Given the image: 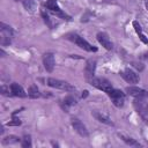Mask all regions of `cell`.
I'll return each instance as SVG.
<instances>
[{
  "label": "cell",
  "mask_w": 148,
  "mask_h": 148,
  "mask_svg": "<svg viewBox=\"0 0 148 148\" xmlns=\"http://www.w3.org/2000/svg\"><path fill=\"white\" fill-rule=\"evenodd\" d=\"M89 82H90L91 86H94L95 88H97V89H99V90H102V91H104L106 94H109L113 89V87L110 83V81H108L104 77H95L94 76Z\"/></svg>",
  "instance_id": "1"
},
{
  "label": "cell",
  "mask_w": 148,
  "mask_h": 148,
  "mask_svg": "<svg viewBox=\"0 0 148 148\" xmlns=\"http://www.w3.org/2000/svg\"><path fill=\"white\" fill-rule=\"evenodd\" d=\"M47 86L52 87V88H56V89H60V90H65V91H73L75 88L66 82V81H62V80H59V79H54V77H49L47 79Z\"/></svg>",
  "instance_id": "2"
},
{
  "label": "cell",
  "mask_w": 148,
  "mask_h": 148,
  "mask_svg": "<svg viewBox=\"0 0 148 148\" xmlns=\"http://www.w3.org/2000/svg\"><path fill=\"white\" fill-rule=\"evenodd\" d=\"M12 37H13L12 28L9 25H6L5 23H0V43H1V45L9 44Z\"/></svg>",
  "instance_id": "3"
},
{
  "label": "cell",
  "mask_w": 148,
  "mask_h": 148,
  "mask_svg": "<svg viewBox=\"0 0 148 148\" xmlns=\"http://www.w3.org/2000/svg\"><path fill=\"white\" fill-rule=\"evenodd\" d=\"M108 95H109V97L111 98L113 105H116L117 108H121V106L124 105V103H125V94H124L121 90L113 88Z\"/></svg>",
  "instance_id": "4"
},
{
  "label": "cell",
  "mask_w": 148,
  "mask_h": 148,
  "mask_svg": "<svg viewBox=\"0 0 148 148\" xmlns=\"http://www.w3.org/2000/svg\"><path fill=\"white\" fill-rule=\"evenodd\" d=\"M71 39L81 49L88 51V52H96L97 51V47L92 46L91 44H89L83 37H80L79 35H73V37H71Z\"/></svg>",
  "instance_id": "5"
},
{
  "label": "cell",
  "mask_w": 148,
  "mask_h": 148,
  "mask_svg": "<svg viewBox=\"0 0 148 148\" xmlns=\"http://www.w3.org/2000/svg\"><path fill=\"white\" fill-rule=\"evenodd\" d=\"M145 98H136L134 105L136 108V111L141 116V118L148 123V104L143 102Z\"/></svg>",
  "instance_id": "6"
},
{
  "label": "cell",
  "mask_w": 148,
  "mask_h": 148,
  "mask_svg": "<svg viewBox=\"0 0 148 148\" xmlns=\"http://www.w3.org/2000/svg\"><path fill=\"white\" fill-rule=\"evenodd\" d=\"M120 75H121V77H123L126 82L132 83V84L138 83V82H139V80H140L139 75H138L133 69H131V68H125L124 71H121V72H120Z\"/></svg>",
  "instance_id": "7"
},
{
  "label": "cell",
  "mask_w": 148,
  "mask_h": 148,
  "mask_svg": "<svg viewBox=\"0 0 148 148\" xmlns=\"http://www.w3.org/2000/svg\"><path fill=\"white\" fill-rule=\"evenodd\" d=\"M72 126H73V128L81 135V136H88V130H87V127L84 126V124L80 120V119H77V118H72Z\"/></svg>",
  "instance_id": "8"
},
{
  "label": "cell",
  "mask_w": 148,
  "mask_h": 148,
  "mask_svg": "<svg viewBox=\"0 0 148 148\" xmlns=\"http://www.w3.org/2000/svg\"><path fill=\"white\" fill-rule=\"evenodd\" d=\"M45 7L53 14L58 15V16H61V17H67L66 14L62 13V10L60 9V7L58 6V2L57 0H47L46 3H45Z\"/></svg>",
  "instance_id": "9"
},
{
  "label": "cell",
  "mask_w": 148,
  "mask_h": 148,
  "mask_svg": "<svg viewBox=\"0 0 148 148\" xmlns=\"http://www.w3.org/2000/svg\"><path fill=\"white\" fill-rule=\"evenodd\" d=\"M43 64H44V68L46 69V72H52L54 68V56L51 52H47L43 56Z\"/></svg>",
  "instance_id": "10"
},
{
  "label": "cell",
  "mask_w": 148,
  "mask_h": 148,
  "mask_svg": "<svg viewBox=\"0 0 148 148\" xmlns=\"http://www.w3.org/2000/svg\"><path fill=\"white\" fill-rule=\"evenodd\" d=\"M126 91L131 96H133L135 98H147L148 97V92L146 90L139 88V87H127L126 88Z\"/></svg>",
  "instance_id": "11"
},
{
  "label": "cell",
  "mask_w": 148,
  "mask_h": 148,
  "mask_svg": "<svg viewBox=\"0 0 148 148\" xmlns=\"http://www.w3.org/2000/svg\"><path fill=\"white\" fill-rule=\"evenodd\" d=\"M96 37H97V40L99 42V44H101L103 47H105L106 50H112L113 45H112V43H111L109 36H108L105 32H98V34L96 35Z\"/></svg>",
  "instance_id": "12"
},
{
  "label": "cell",
  "mask_w": 148,
  "mask_h": 148,
  "mask_svg": "<svg viewBox=\"0 0 148 148\" xmlns=\"http://www.w3.org/2000/svg\"><path fill=\"white\" fill-rule=\"evenodd\" d=\"M95 67H96V61L94 59H89L87 61L86 68H84V73H86V77L88 81H90L94 77V73H95Z\"/></svg>",
  "instance_id": "13"
},
{
  "label": "cell",
  "mask_w": 148,
  "mask_h": 148,
  "mask_svg": "<svg viewBox=\"0 0 148 148\" xmlns=\"http://www.w3.org/2000/svg\"><path fill=\"white\" fill-rule=\"evenodd\" d=\"M10 92H12V95H14L16 97H25L27 96L25 90L18 83H12L10 84Z\"/></svg>",
  "instance_id": "14"
},
{
  "label": "cell",
  "mask_w": 148,
  "mask_h": 148,
  "mask_svg": "<svg viewBox=\"0 0 148 148\" xmlns=\"http://www.w3.org/2000/svg\"><path fill=\"white\" fill-rule=\"evenodd\" d=\"M62 109L67 112L68 111V109L72 106V105H74V104H76V98L75 97H73V96H67V97H65L64 98V101H62Z\"/></svg>",
  "instance_id": "15"
},
{
  "label": "cell",
  "mask_w": 148,
  "mask_h": 148,
  "mask_svg": "<svg viewBox=\"0 0 148 148\" xmlns=\"http://www.w3.org/2000/svg\"><path fill=\"white\" fill-rule=\"evenodd\" d=\"M92 116H94L98 121H101V123H103V124H105V125H109V126H111V125H112V121L110 120V118H108L106 116L102 114L101 112L94 111V112H92Z\"/></svg>",
  "instance_id": "16"
},
{
  "label": "cell",
  "mask_w": 148,
  "mask_h": 148,
  "mask_svg": "<svg viewBox=\"0 0 148 148\" xmlns=\"http://www.w3.org/2000/svg\"><path fill=\"white\" fill-rule=\"evenodd\" d=\"M133 27H134V29H135V31H136V34L139 35V37H140V39L145 43V44H148V39L146 38V36L142 34V29H141V25L136 22V21H133Z\"/></svg>",
  "instance_id": "17"
},
{
  "label": "cell",
  "mask_w": 148,
  "mask_h": 148,
  "mask_svg": "<svg viewBox=\"0 0 148 148\" xmlns=\"http://www.w3.org/2000/svg\"><path fill=\"white\" fill-rule=\"evenodd\" d=\"M28 96L30 98H38L40 96L39 94V90H38V87L36 84H31L28 89Z\"/></svg>",
  "instance_id": "18"
},
{
  "label": "cell",
  "mask_w": 148,
  "mask_h": 148,
  "mask_svg": "<svg viewBox=\"0 0 148 148\" xmlns=\"http://www.w3.org/2000/svg\"><path fill=\"white\" fill-rule=\"evenodd\" d=\"M119 136H120V139L124 141V142H126L127 145H130V146H135V147H140L141 145L138 142V141H135L133 138H130V136H127V135H125V134H119Z\"/></svg>",
  "instance_id": "19"
},
{
  "label": "cell",
  "mask_w": 148,
  "mask_h": 148,
  "mask_svg": "<svg viewBox=\"0 0 148 148\" xmlns=\"http://www.w3.org/2000/svg\"><path fill=\"white\" fill-rule=\"evenodd\" d=\"M23 6H24V8L27 9V10H29V12H32L34 9H36V2H35V0H23Z\"/></svg>",
  "instance_id": "20"
},
{
  "label": "cell",
  "mask_w": 148,
  "mask_h": 148,
  "mask_svg": "<svg viewBox=\"0 0 148 148\" xmlns=\"http://www.w3.org/2000/svg\"><path fill=\"white\" fill-rule=\"evenodd\" d=\"M18 141V138L17 136H14V135H10V136H7L2 140V143L3 145H8V143H14V142H17Z\"/></svg>",
  "instance_id": "21"
},
{
  "label": "cell",
  "mask_w": 148,
  "mask_h": 148,
  "mask_svg": "<svg viewBox=\"0 0 148 148\" xmlns=\"http://www.w3.org/2000/svg\"><path fill=\"white\" fill-rule=\"evenodd\" d=\"M31 146V140H30V136L28 135H25L24 136V139H23V141H22V147H24V148H27V147H30Z\"/></svg>",
  "instance_id": "22"
},
{
  "label": "cell",
  "mask_w": 148,
  "mask_h": 148,
  "mask_svg": "<svg viewBox=\"0 0 148 148\" xmlns=\"http://www.w3.org/2000/svg\"><path fill=\"white\" fill-rule=\"evenodd\" d=\"M20 124H21V121H20L18 119H17L16 121H10V123H8L9 126H12V125H20Z\"/></svg>",
  "instance_id": "23"
},
{
  "label": "cell",
  "mask_w": 148,
  "mask_h": 148,
  "mask_svg": "<svg viewBox=\"0 0 148 148\" xmlns=\"http://www.w3.org/2000/svg\"><path fill=\"white\" fill-rule=\"evenodd\" d=\"M145 5H146V8L148 10V0H145Z\"/></svg>",
  "instance_id": "24"
}]
</instances>
